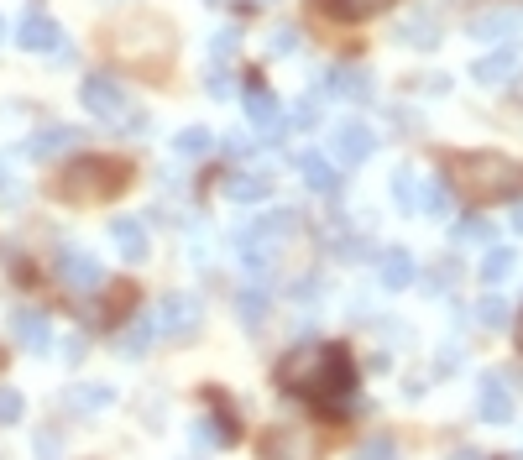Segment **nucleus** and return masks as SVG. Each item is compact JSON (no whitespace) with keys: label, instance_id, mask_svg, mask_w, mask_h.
<instances>
[{"label":"nucleus","instance_id":"dca6fc26","mask_svg":"<svg viewBox=\"0 0 523 460\" xmlns=\"http://www.w3.org/2000/svg\"><path fill=\"white\" fill-rule=\"evenodd\" d=\"M414 283H419V262L408 257L403 246L382 251V288H388V293H403V288H414Z\"/></svg>","mask_w":523,"mask_h":460},{"label":"nucleus","instance_id":"4c0bfd02","mask_svg":"<svg viewBox=\"0 0 523 460\" xmlns=\"http://www.w3.org/2000/svg\"><path fill=\"white\" fill-rule=\"evenodd\" d=\"M314 121H320V105H314V100H299V105L288 110V126H293V131H309Z\"/></svg>","mask_w":523,"mask_h":460},{"label":"nucleus","instance_id":"9d476101","mask_svg":"<svg viewBox=\"0 0 523 460\" xmlns=\"http://www.w3.org/2000/svg\"><path fill=\"white\" fill-rule=\"evenodd\" d=\"M325 89L335 100H351V105H367L377 89H372V74L367 68H356V63H335V68H325Z\"/></svg>","mask_w":523,"mask_h":460},{"label":"nucleus","instance_id":"72a5a7b5","mask_svg":"<svg viewBox=\"0 0 523 460\" xmlns=\"http://www.w3.org/2000/svg\"><path fill=\"white\" fill-rule=\"evenodd\" d=\"M21 413H27L21 393H16V387H0V424H21Z\"/></svg>","mask_w":523,"mask_h":460},{"label":"nucleus","instance_id":"f3484780","mask_svg":"<svg viewBox=\"0 0 523 460\" xmlns=\"http://www.w3.org/2000/svg\"><path fill=\"white\" fill-rule=\"evenodd\" d=\"M110 241L121 246L126 262H147V230H142V220H131V215L110 220Z\"/></svg>","mask_w":523,"mask_h":460},{"label":"nucleus","instance_id":"ea45409f","mask_svg":"<svg viewBox=\"0 0 523 460\" xmlns=\"http://www.w3.org/2000/svg\"><path fill=\"white\" fill-rule=\"evenodd\" d=\"M456 241H492V220H476V215L461 220L456 225Z\"/></svg>","mask_w":523,"mask_h":460},{"label":"nucleus","instance_id":"a18cd8bd","mask_svg":"<svg viewBox=\"0 0 523 460\" xmlns=\"http://www.w3.org/2000/svg\"><path fill=\"white\" fill-rule=\"evenodd\" d=\"M0 42H6V21H0Z\"/></svg>","mask_w":523,"mask_h":460},{"label":"nucleus","instance_id":"f8f14e48","mask_svg":"<svg viewBox=\"0 0 523 460\" xmlns=\"http://www.w3.org/2000/svg\"><path fill=\"white\" fill-rule=\"evenodd\" d=\"M225 199H236V204H262L272 194V173L262 168H236V173H225Z\"/></svg>","mask_w":523,"mask_h":460},{"label":"nucleus","instance_id":"4be33fe9","mask_svg":"<svg viewBox=\"0 0 523 460\" xmlns=\"http://www.w3.org/2000/svg\"><path fill=\"white\" fill-rule=\"evenodd\" d=\"M419 210H424V215H435V220H445L450 210H456V194H450V183H445V178H429L424 189H419Z\"/></svg>","mask_w":523,"mask_h":460},{"label":"nucleus","instance_id":"a19ab883","mask_svg":"<svg viewBox=\"0 0 523 460\" xmlns=\"http://www.w3.org/2000/svg\"><path fill=\"white\" fill-rule=\"evenodd\" d=\"M513 345H518V351H523V314H518V325H513Z\"/></svg>","mask_w":523,"mask_h":460},{"label":"nucleus","instance_id":"c9c22d12","mask_svg":"<svg viewBox=\"0 0 523 460\" xmlns=\"http://www.w3.org/2000/svg\"><path fill=\"white\" fill-rule=\"evenodd\" d=\"M68 403H74V408H105L110 403V387H74Z\"/></svg>","mask_w":523,"mask_h":460},{"label":"nucleus","instance_id":"aec40b11","mask_svg":"<svg viewBox=\"0 0 523 460\" xmlns=\"http://www.w3.org/2000/svg\"><path fill=\"white\" fill-rule=\"evenodd\" d=\"M518 27V11H503V6H492L471 21V37H487V42H503L508 32Z\"/></svg>","mask_w":523,"mask_h":460},{"label":"nucleus","instance_id":"2f4dec72","mask_svg":"<svg viewBox=\"0 0 523 460\" xmlns=\"http://www.w3.org/2000/svg\"><path fill=\"white\" fill-rule=\"evenodd\" d=\"M241 48V32L236 27H225V32H215V42H210V63H231V53Z\"/></svg>","mask_w":523,"mask_h":460},{"label":"nucleus","instance_id":"0eeeda50","mask_svg":"<svg viewBox=\"0 0 523 460\" xmlns=\"http://www.w3.org/2000/svg\"><path fill=\"white\" fill-rule=\"evenodd\" d=\"M16 42H21V48H27V53H58V58H68L63 48H68V42H63V27H58V21L48 16V11H27V16H21V27H16Z\"/></svg>","mask_w":523,"mask_h":460},{"label":"nucleus","instance_id":"a878e982","mask_svg":"<svg viewBox=\"0 0 523 460\" xmlns=\"http://www.w3.org/2000/svg\"><path fill=\"white\" fill-rule=\"evenodd\" d=\"M513 267H518V257H513V251L508 246H492L487 251V257H482V283H503V278H513Z\"/></svg>","mask_w":523,"mask_h":460},{"label":"nucleus","instance_id":"b1692460","mask_svg":"<svg viewBox=\"0 0 523 460\" xmlns=\"http://www.w3.org/2000/svg\"><path fill=\"white\" fill-rule=\"evenodd\" d=\"M194 434H199L204 445H236V419L220 408L215 419H199V429H194Z\"/></svg>","mask_w":523,"mask_h":460},{"label":"nucleus","instance_id":"de8ad7c7","mask_svg":"<svg viewBox=\"0 0 523 460\" xmlns=\"http://www.w3.org/2000/svg\"><path fill=\"white\" fill-rule=\"evenodd\" d=\"M210 6H225V0H210Z\"/></svg>","mask_w":523,"mask_h":460},{"label":"nucleus","instance_id":"423d86ee","mask_svg":"<svg viewBox=\"0 0 523 460\" xmlns=\"http://www.w3.org/2000/svg\"><path fill=\"white\" fill-rule=\"evenodd\" d=\"M330 152H335V163L356 168V163H367V157L377 152V131L367 121H340L330 131Z\"/></svg>","mask_w":523,"mask_h":460},{"label":"nucleus","instance_id":"ddd939ff","mask_svg":"<svg viewBox=\"0 0 523 460\" xmlns=\"http://www.w3.org/2000/svg\"><path fill=\"white\" fill-rule=\"evenodd\" d=\"M503 382H508L503 372H487L482 377V424H497V429L513 424V393Z\"/></svg>","mask_w":523,"mask_h":460},{"label":"nucleus","instance_id":"1a4fd4ad","mask_svg":"<svg viewBox=\"0 0 523 460\" xmlns=\"http://www.w3.org/2000/svg\"><path fill=\"white\" fill-rule=\"evenodd\" d=\"M58 278L74 288V293H95L100 283H105V272H100V262L89 257V251H79V246H63L58 251Z\"/></svg>","mask_w":523,"mask_h":460},{"label":"nucleus","instance_id":"9b49d317","mask_svg":"<svg viewBox=\"0 0 523 460\" xmlns=\"http://www.w3.org/2000/svg\"><path fill=\"white\" fill-rule=\"evenodd\" d=\"M518 68H523V48H518V42H503V48H492L487 58H476V63H471V79L497 89V84H508Z\"/></svg>","mask_w":523,"mask_h":460},{"label":"nucleus","instance_id":"20e7f679","mask_svg":"<svg viewBox=\"0 0 523 460\" xmlns=\"http://www.w3.org/2000/svg\"><path fill=\"white\" fill-rule=\"evenodd\" d=\"M199 325H204V304L194 293H168L163 304H157V330L168 340H194Z\"/></svg>","mask_w":523,"mask_h":460},{"label":"nucleus","instance_id":"8fccbe9b","mask_svg":"<svg viewBox=\"0 0 523 460\" xmlns=\"http://www.w3.org/2000/svg\"><path fill=\"white\" fill-rule=\"evenodd\" d=\"M262 6H272V0H262Z\"/></svg>","mask_w":523,"mask_h":460},{"label":"nucleus","instance_id":"f03ea898","mask_svg":"<svg viewBox=\"0 0 523 460\" xmlns=\"http://www.w3.org/2000/svg\"><path fill=\"white\" fill-rule=\"evenodd\" d=\"M450 183L471 204H497V199L523 194V163H513L503 152H466L450 163Z\"/></svg>","mask_w":523,"mask_h":460},{"label":"nucleus","instance_id":"7ed1b4c3","mask_svg":"<svg viewBox=\"0 0 523 460\" xmlns=\"http://www.w3.org/2000/svg\"><path fill=\"white\" fill-rule=\"evenodd\" d=\"M126 183H131V168L121 163V157L84 152V157H74V163L58 173V199H68V204H105V199H116Z\"/></svg>","mask_w":523,"mask_h":460},{"label":"nucleus","instance_id":"f257e3e1","mask_svg":"<svg viewBox=\"0 0 523 460\" xmlns=\"http://www.w3.org/2000/svg\"><path fill=\"white\" fill-rule=\"evenodd\" d=\"M278 382L288 393H299L309 403H335V398H351L356 387V361L346 345H304L283 361Z\"/></svg>","mask_w":523,"mask_h":460},{"label":"nucleus","instance_id":"6e6552de","mask_svg":"<svg viewBox=\"0 0 523 460\" xmlns=\"http://www.w3.org/2000/svg\"><path fill=\"white\" fill-rule=\"evenodd\" d=\"M246 121H252V131H262V136H278L283 126H288V115L278 110V100H272V89L252 74V79H246Z\"/></svg>","mask_w":523,"mask_h":460},{"label":"nucleus","instance_id":"37998d69","mask_svg":"<svg viewBox=\"0 0 523 460\" xmlns=\"http://www.w3.org/2000/svg\"><path fill=\"white\" fill-rule=\"evenodd\" d=\"M513 230H518V236H523V210H513Z\"/></svg>","mask_w":523,"mask_h":460},{"label":"nucleus","instance_id":"2eb2a0df","mask_svg":"<svg viewBox=\"0 0 523 460\" xmlns=\"http://www.w3.org/2000/svg\"><path fill=\"white\" fill-rule=\"evenodd\" d=\"M293 168H299V178L309 183L314 194H335L340 173H335V163H330L325 152H299V157H293Z\"/></svg>","mask_w":523,"mask_h":460},{"label":"nucleus","instance_id":"a211bd4d","mask_svg":"<svg viewBox=\"0 0 523 460\" xmlns=\"http://www.w3.org/2000/svg\"><path fill=\"white\" fill-rule=\"evenodd\" d=\"M236 246H241L246 272H272V267H278V241H267V236H252V230H241Z\"/></svg>","mask_w":523,"mask_h":460},{"label":"nucleus","instance_id":"412c9836","mask_svg":"<svg viewBox=\"0 0 523 460\" xmlns=\"http://www.w3.org/2000/svg\"><path fill=\"white\" fill-rule=\"evenodd\" d=\"M246 230H252V236H267V241H288L293 230H299V210H272V215H257Z\"/></svg>","mask_w":523,"mask_h":460},{"label":"nucleus","instance_id":"5701e85b","mask_svg":"<svg viewBox=\"0 0 523 460\" xmlns=\"http://www.w3.org/2000/svg\"><path fill=\"white\" fill-rule=\"evenodd\" d=\"M157 335V319H131V330H121V356H147Z\"/></svg>","mask_w":523,"mask_h":460},{"label":"nucleus","instance_id":"09e8293b","mask_svg":"<svg viewBox=\"0 0 523 460\" xmlns=\"http://www.w3.org/2000/svg\"><path fill=\"white\" fill-rule=\"evenodd\" d=\"M0 366H6V351H0Z\"/></svg>","mask_w":523,"mask_h":460},{"label":"nucleus","instance_id":"393cba45","mask_svg":"<svg viewBox=\"0 0 523 460\" xmlns=\"http://www.w3.org/2000/svg\"><path fill=\"white\" fill-rule=\"evenodd\" d=\"M210 147H215V131H204V126H189V131L173 136V152L178 157H210Z\"/></svg>","mask_w":523,"mask_h":460},{"label":"nucleus","instance_id":"7c9ffc66","mask_svg":"<svg viewBox=\"0 0 523 460\" xmlns=\"http://www.w3.org/2000/svg\"><path fill=\"white\" fill-rule=\"evenodd\" d=\"M204 89H210L215 100H231V89H236L231 68H225V63H210V68H204Z\"/></svg>","mask_w":523,"mask_h":460},{"label":"nucleus","instance_id":"39448f33","mask_svg":"<svg viewBox=\"0 0 523 460\" xmlns=\"http://www.w3.org/2000/svg\"><path fill=\"white\" fill-rule=\"evenodd\" d=\"M79 100L89 115H100V121H126L131 115V100H126V89L110 79V74H84V89H79Z\"/></svg>","mask_w":523,"mask_h":460},{"label":"nucleus","instance_id":"c03bdc74","mask_svg":"<svg viewBox=\"0 0 523 460\" xmlns=\"http://www.w3.org/2000/svg\"><path fill=\"white\" fill-rule=\"evenodd\" d=\"M456 460H487V455H476V450H461V455H456Z\"/></svg>","mask_w":523,"mask_h":460},{"label":"nucleus","instance_id":"49530a36","mask_svg":"<svg viewBox=\"0 0 523 460\" xmlns=\"http://www.w3.org/2000/svg\"><path fill=\"white\" fill-rule=\"evenodd\" d=\"M0 178H6V163H0Z\"/></svg>","mask_w":523,"mask_h":460},{"label":"nucleus","instance_id":"473e14b6","mask_svg":"<svg viewBox=\"0 0 523 460\" xmlns=\"http://www.w3.org/2000/svg\"><path fill=\"white\" fill-rule=\"evenodd\" d=\"M508 319H513V309H508V298H482V325H492V330H503L508 325Z\"/></svg>","mask_w":523,"mask_h":460},{"label":"nucleus","instance_id":"cd10ccee","mask_svg":"<svg viewBox=\"0 0 523 460\" xmlns=\"http://www.w3.org/2000/svg\"><path fill=\"white\" fill-rule=\"evenodd\" d=\"M131 304H136V288H131V283H116V288L105 293L100 319H105V325H116V319H126V314H131Z\"/></svg>","mask_w":523,"mask_h":460},{"label":"nucleus","instance_id":"79ce46f5","mask_svg":"<svg viewBox=\"0 0 523 460\" xmlns=\"http://www.w3.org/2000/svg\"><path fill=\"white\" fill-rule=\"evenodd\" d=\"M361 6H367V11H382V6H388V0H361Z\"/></svg>","mask_w":523,"mask_h":460},{"label":"nucleus","instance_id":"bb28decb","mask_svg":"<svg viewBox=\"0 0 523 460\" xmlns=\"http://www.w3.org/2000/svg\"><path fill=\"white\" fill-rule=\"evenodd\" d=\"M398 42H419V48H435V42H440V21H435V16L403 21V27H398Z\"/></svg>","mask_w":523,"mask_h":460},{"label":"nucleus","instance_id":"e433bc0d","mask_svg":"<svg viewBox=\"0 0 523 460\" xmlns=\"http://www.w3.org/2000/svg\"><path fill=\"white\" fill-rule=\"evenodd\" d=\"M299 42H304V37L293 32V27H278V32H272V48H267V53H272V58H288V53H299Z\"/></svg>","mask_w":523,"mask_h":460},{"label":"nucleus","instance_id":"f704fd0d","mask_svg":"<svg viewBox=\"0 0 523 460\" xmlns=\"http://www.w3.org/2000/svg\"><path fill=\"white\" fill-rule=\"evenodd\" d=\"M356 460H398V445L388 440V434H377V440H367L356 450Z\"/></svg>","mask_w":523,"mask_h":460},{"label":"nucleus","instance_id":"4468645a","mask_svg":"<svg viewBox=\"0 0 523 460\" xmlns=\"http://www.w3.org/2000/svg\"><path fill=\"white\" fill-rule=\"evenodd\" d=\"M11 335L27 345V351H37V356L53 345V325H48V314H42V309H16L11 314Z\"/></svg>","mask_w":523,"mask_h":460},{"label":"nucleus","instance_id":"58836bf2","mask_svg":"<svg viewBox=\"0 0 523 460\" xmlns=\"http://www.w3.org/2000/svg\"><path fill=\"white\" fill-rule=\"evenodd\" d=\"M320 11H325V16H340V21L367 16V6H361V0H320Z\"/></svg>","mask_w":523,"mask_h":460},{"label":"nucleus","instance_id":"c85d7f7f","mask_svg":"<svg viewBox=\"0 0 523 460\" xmlns=\"http://www.w3.org/2000/svg\"><path fill=\"white\" fill-rule=\"evenodd\" d=\"M236 314L246 319V325L267 319V288H241V293H236Z\"/></svg>","mask_w":523,"mask_h":460},{"label":"nucleus","instance_id":"c756f323","mask_svg":"<svg viewBox=\"0 0 523 460\" xmlns=\"http://www.w3.org/2000/svg\"><path fill=\"white\" fill-rule=\"evenodd\" d=\"M419 189H424V183H414V168H398L393 173V194H398V204L408 215H419Z\"/></svg>","mask_w":523,"mask_h":460},{"label":"nucleus","instance_id":"6ab92c4d","mask_svg":"<svg viewBox=\"0 0 523 460\" xmlns=\"http://www.w3.org/2000/svg\"><path fill=\"white\" fill-rule=\"evenodd\" d=\"M79 142V131H68V126H48V131H37V136H27V157H58V152H68Z\"/></svg>","mask_w":523,"mask_h":460}]
</instances>
